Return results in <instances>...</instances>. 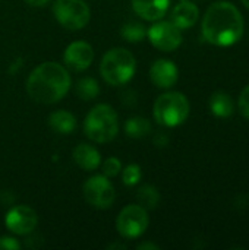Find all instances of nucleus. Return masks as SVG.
<instances>
[{
    "label": "nucleus",
    "instance_id": "nucleus-1",
    "mask_svg": "<svg viewBox=\"0 0 249 250\" xmlns=\"http://www.w3.org/2000/svg\"><path fill=\"white\" fill-rule=\"evenodd\" d=\"M245 21L241 10L230 1L219 0L210 4L201 22L204 40L216 47H232L242 38Z\"/></svg>",
    "mask_w": 249,
    "mask_h": 250
},
{
    "label": "nucleus",
    "instance_id": "nucleus-16",
    "mask_svg": "<svg viewBox=\"0 0 249 250\" xmlns=\"http://www.w3.org/2000/svg\"><path fill=\"white\" fill-rule=\"evenodd\" d=\"M208 107L217 119H229L235 113V103L225 91H216L208 100Z\"/></svg>",
    "mask_w": 249,
    "mask_h": 250
},
{
    "label": "nucleus",
    "instance_id": "nucleus-18",
    "mask_svg": "<svg viewBox=\"0 0 249 250\" xmlns=\"http://www.w3.org/2000/svg\"><path fill=\"white\" fill-rule=\"evenodd\" d=\"M125 132L129 138H134V139L145 138L151 132V123L145 117L135 116V117H131L126 120Z\"/></svg>",
    "mask_w": 249,
    "mask_h": 250
},
{
    "label": "nucleus",
    "instance_id": "nucleus-28",
    "mask_svg": "<svg viewBox=\"0 0 249 250\" xmlns=\"http://www.w3.org/2000/svg\"><path fill=\"white\" fill-rule=\"evenodd\" d=\"M136 249H139V250H158V249H160V246H158V245H156V243H150V242H145V243H141V245H138V246H136Z\"/></svg>",
    "mask_w": 249,
    "mask_h": 250
},
{
    "label": "nucleus",
    "instance_id": "nucleus-12",
    "mask_svg": "<svg viewBox=\"0 0 249 250\" xmlns=\"http://www.w3.org/2000/svg\"><path fill=\"white\" fill-rule=\"evenodd\" d=\"M150 79L157 88L169 89L178 82L179 69L172 60L158 59L150 67Z\"/></svg>",
    "mask_w": 249,
    "mask_h": 250
},
{
    "label": "nucleus",
    "instance_id": "nucleus-17",
    "mask_svg": "<svg viewBox=\"0 0 249 250\" xmlns=\"http://www.w3.org/2000/svg\"><path fill=\"white\" fill-rule=\"evenodd\" d=\"M48 126L60 135H69L76 129V117L66 110H56L48 116Z\"/></svg>",
    "mask_w": 249,
    "mask_h": 250
},
{
    "label": "nucleus",
    "instance_id": "nucleus-9",
    "mask_svg": "<svg viewBox=\"0 0 249 250\" xmlns=\"http://www.w3.org/2000/svg\"><path fill=\"white\" fill-rule=\"evenodd\" d=\"M150 42L160 51H175L183 41L182 29H179L172 21H158L147 31Z\"/></svg>",
    "mask_w": 249,
    "mask_h": 250
},
{
    "label": "nucleus",
    "instance_id": "nucleus-8",
    "mask_svg": "<svg viewBox=\"0 0 249 250\" xmlns=\"http://www.w3.org/2000/svg\"><path fill=\"white\" fill-rule=\"evenodd\" d=\"M84 199L87 204L97 209H107L114 204L116 190L109 177L104 174H97L90 177L82 188Z\"/></svg>",
    "mask_w": 249,
    "mask_h": 250
},
{
    "label": "nucleus",
    "instance_id": "nucleus-2",
    "mask_svg": "<svg viewBox=\"0 0 249 250\" xmlns=\"http://www.w3.org/2000/svg\"><path fill=\"white\" fill-rule=\"evenodd\" d=\"M72 79L65 66L57 62L38 64L26 79L28 95L40 104H54L70 89Z\"/></svg>",
    "mask_w": 249,
    "mask_h": 250
},
{
    "label": "nucleus",
    "instance_id": "nucleus-15",
    "mask_svg": "<svg viewBox=\"0 0 249 250\" xmlns=\"http://www.w3.org/2000/svg\"><path fill=\"white\" fill-rule=\"evenodd\" d=\"M73 160L85 171H94L101 163L98 149L90 144H78L73 149Z\"/></svg>",
    "mask_w": 249,
    "mask_h": 250
},
{
    "label": "nucleus",
    "instance_id": "nucleus-22",
    "mask_svg": "<svg viewBox=\"0 0 249 250\" xmlns=\"http://www.w3.org/2000/svg\"><path fill=\"white\" fill-rule=\"evenodd\" d=\"M142 177V170L138 164H128L122 171V180L126 186H135Z\"/></svg>",
    "mask_w": 249,
    "mask_h": 250
},
{
    "label": "nucleus",
    "instance_id": "nucleus-3",
    "mask_svg": "<svg viewBox=\"0 0 249 250\" xmlns=\"http://www.w3.org/2000/svg\"><path fill=\"white\" fill-rule=\"evenodd\" d=\"M136 70V60L134 54L122 47H114L109 50L100 63V73L103 79L112 85L119 86L128 83Z\"/></svg>",
    "mask_w": 249,
    "mask_h": 250
},
{
    "label": "nucleus",
    "instance_id": "nucleus-23",
    "mask_svg": "<svg viewBox=\"0 0 249 250\" xmlns=\"http://www.w3.org/2000/svg\"><path fill=\"white\" fill-rule=\"evenodd\" d=\"M101 170L106 177H116L122 171V163L116 157H110L103 163Z\"/></svg>",
    "mask_w": 249,
    "mask_h": 250
},
{
    "label": "nucleus",
    "instance_id": "nucleus-13",
    "mask_svg": "<svg viewBox=\"0 0 249 250\" xmlns=\"http://www.w3.org/2000/svg\"><path fill=\"white\" fill-rule=\"evenodd\" d=\"M134 12L145 21H160L169 10L170 0H131Z\"/></svg>",
    "mask_w": 249,
    "mask_h": 250
},
{
    "label": "nucleus",
    "instance_id": "nucleus-5",
    "mask_svg": "<svg viewBox=\"0 0 249 250\" xmlns=\"http://www.w3.org/2000/svg\"><path fill=\"white\" fill-rule=\"evenodd\" d=\"M191 111L189 101L185 94L178 91H169L161 94L153 108L154 119L158 125L166 127H176L186 122Z\"/></svg>",
    "mask_w": 249,
    "mask_h": 250
},
{
    "label": "nucleus",
    "instance_id": "nucleus-24",
    "mask_svg": "<svg viewBox=\"0 0 249 250\" xmlns=\"http://www.w3.org/2000/svg\"><path fill=\"white\" fill-rule=\"evenodd\" d=\"M238 110L239 113L249 120V85H247L241 94H239V98H238Z\"/></svg>",
    "mask_w": 249,
    "mask_h": 250
},
{
    "label": "nucleus",
    "instance_id": "nucleus-27",
    "mask_svg": "<svg viewBox=\"0 0 249 250\" xmlns=\"http://www.w3.org/2000/svg\"><path fill=\"white\" fill-rule=\"evenodd\" d=\"M29 6H32V7H44V6H47L51 0H25Z\"/></svg>",
    "mask_w": 249,
    "mask_h": 250
},
{
    "label": "nucleus",
    "instance_id": "nucleus-11",
    "mask_svg": "<svg viewBox=\"0 0 249 250\" xmlns=\"http://www.w3.org/2000/svg\"><path fill=\"white\" fill-rule=\"evenodd\" d=\"M63 59L69 69L82 72L91 66L94 60V48L85 41H75L66 47Z\"/></svg>",
    "mask_w": 249,
    "mask_h": 250
},
{
    "label": "nucleus",
    "instance_id": "nucleus-10",
    "mask_svg": "<svg viewBox=\"0 0 249 250\" xmlns=\"http://www.w3.org/2000/svg\"><path fill=\"white\" fill-rule=\"evenodd\" d=\"M4 224L10 233L16 236H28L37 229L38 215L26 205H16L7 212Z\"/></svg>",
    "mask_w": 249,
    "mask_h": 250
},
{
    "label": "nucleus",
    "instance_id": "nucleus-4",
    "mask_svg": "<svg viewBox=\"0 0 249 250\" xmlns=\"http://www.w3.org/2000/svg\"><path fill=\"white\" fill-rule=\"evenodd\" d=\"M84 130L88 139L97 144L113 141L119 132V117L116 110L109 104H97L87 114Z\"/></svg>",
    "mask_w": 249,
    "mask_h": 250
},
{
    "label": "nucleus",
    "instance_id": "nucleus-25",
    "mask_svg": "<svg viewBox=\"0 0 249 250\" xmlns=\"http://www.w3.org/2000/svg\"><path fill=\"white\" fill-rule=\"evenodd\" d=\"M21 249V243L10 237V236H3L0 237V250H19Z\"/></svg>",
    "mask_w": 249,
    "mask_h": 250
},
{
    "label": "nucleus",
    "instance_id": "nucleus-19",
    "mask_svg": "<svg viewBox=\"0 0 249 250\" xmlns=\"http://www.w3.org/2000/svg\"><path fill=\"white\" fill-rule=\"evenodd\" d=\"M136 201L147 211L148 209H154V208H157V205L160 202V193H158V190L154 186L144 185L136 192Z\"/></svg>",
    "mask_w": 249,
    "mask_h": 250
},
{
    "label": "nucleus",
    "instance_id": "nucleus-26",
    "mask_svg": "<svg viewBox=\"0 0 249 250\" xmlns=\"http://www.w3.org/2000/svg\"><path fill=\"white\" fill-rule=\"evenodd\" d=\"M154 144H156L157 146H166V145L169 144V136L164 135L163 132H160V133L154 138Z\"/></svg>",
    "mask_w": 249,
    "mask_h": 250
},
{
    "label": "nucleus",
    "instance_id": "nucleus-7",
    "mask_svg": "<svg viewBox=\"0 0 249 250\" xmlns=\"http://www.w3.org/2000/svg\"><path fill=\"white\" fill-rule=\"evenodd\" d=\"M148 224V211L142 208L139 204L125 207L116 218V230L126 240L141 237L147 231Z\"/></svg>",
    "mask_w": 249,
    "mask_h": 250
},
{
    "label": "nucleus",
    "instance_id": "nucleus-20",
    "mask_svg": "<svg viewBox=\"0 0 249 250\" xmlns=\"http://www.w3.org/2000/svg\"><path fill=\"white\" fill-rule=\"evenodd\" d=\"M100 94L98 82L92 78H82L76 83V95L84 101H91Z\"/></svg>",
    "mask_w": 249,
    "mask_h": 250
},
{
    "label": "nucleus",
    "instance_id": "nucleus-29",
    "mask_svg": "<svg viewBox=\"0 0 249 250\" xmlns=\"http://www.w3.org/2000/svg\"><path fill=\"white\" fill-rule=\"evenodd\" d=\"M107 249H126L125 245H119V243H113L110 246H107Z\"/></svg>",
    "mask_w": 249,
    "mask_h": 250
},
{
    "label": "nucleus",
    "instance_id": "nucleus-6",
    "mask_svg": "<svg viewBox=\"0 0 249 250\" xmlns=\"http://www.w3.org/2000/svg\"><path fill=\"white\" fill-rule=\"evenodd\" d=\"M53 15L69 31H79L90 22L91 10L85 0H54Z\"/></svg>",
    "mask_w": 249,
    "mask_h": 250
},
{
    "label": "nucleus",
    "instance_id": "nucleus-21",
    "mask_svg": "<svg viewBox=\"0 0 249 250\" xmlns=\"http://www.w3.org/2000/svg\"><path fill=\"white\" fill-rule=\"evenodd\" d=\"M147 35L145 26L139 22H128L122 28V37L128 42H139Z\"/></svg>",
    "mask_w": 249,
    "mask_h": 250
},
{
    "label": "nucleus",
    "instance_id": "nucleus-14",
    "mask_svg": "<svg viewBox=\"0 0 249 250\" xmlns=\"http://www.w3.org/2000/svg\"><path fill=\"white\" fill-rule=\"evenodd\" d=\"M200 18V9L195 3L189 0H181L173 10H172V22L179 29H189L192 28Z\"/></svg>",
    "mask_w": 249,
    "mask_h": 250
},
{
    "label": "nucleus",
    "instance_id": "nucleus-30",
    "mask_svg": "<svg viewBox=\"0 0 249 250\" xmlns=\"http://www.w3.org/2000/svg\"><path fill=\"white\" fill-rule=\"evenodd\" d=\"M241 1H242V4L249 10V0H241Z\"/></svg>",
    "mask_w": 249,
    "mask_h": 250
}]
</instances>
